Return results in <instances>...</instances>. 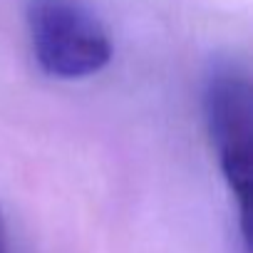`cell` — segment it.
Instances as JSON below:
<instances>
[{
  "instance_id": "obj_2",
  "label": "cell",
  "mask_w": 253,
  "mask_h": 253,
  "mask_svg": "<svg viewBox=\"0 0 253 253\" xmlns=\"http://www.w3.org/2000/svg\"><path fill=\"white\" fill-rule=\"evenodd\" d=\"M204 119L221 174L246 218L253 176V89L236 62L211 67L204 87Z\"/></svg>"
},
{
  "instance_id": "obj_3",
  "label": "cell",
  "mask_w": 253,
  "mask_h": 253,
  "mask_svg": "<svg viewBox=\"0 0 253 253\" xmlns=\"http://www.w3.org/2000/svg\"><path fill=\"white\" fill-rule=\"evenodd\" d=\"M0 253H10V241H8V226H5L3 209H0Z\"/></svg>"
},
{
  "instance_id": "obj_1",
  "label": "cell",
  "mask_w": 253,
  "mask_h": 253,
  "mask_svg": "<svg viewBox=\"0 0 253 253\" xmlns=\"http://www.w3.org/2000/svg\"><path fill=\"white\" fill-rule=\"evenodd\" d=\"M28 33L40 70L57 80H84L112 60V40L87 0H30Z\"/></svg>"
}]
</instances>
